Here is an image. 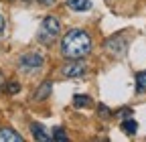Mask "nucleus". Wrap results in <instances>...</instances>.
I'll return each instance as SVG.
<instances>
[{
	"label": "nucleus",
	"mask_w": 146,
	"mask_h": 142,
	"mask_svg": "<svg viewBox=\"0 0 146 142\" xmlns=\"http://www.w3.org/2000/svg\"><path fill=\"white\" fill-rule=\"evenodd\" d=\"M91 51V39L89 35L81 29L69 31L61 39V53L67 59H83Z\"/></svg>",
	"instance_id": "obj_1"
},
{
	"label": "nucleus",
	"mask_w": 146,
	"mask_h": 142,
	"mask_svg": "<svg viewBox=\"0 0 146 142\" xmlns=\"http://www.w3.org/2000/svg\"><path fill=\"white\" fill-rule=\"evenodd\" d=\"M59 33H61L59 21L55 19V16H47V19H43L41 29H39V41L49 45V43H53L55 39L59 37Z\"/></svg>",
	"instance_id": "obj_2"
},
{
	"label": "nucleus",
	"mask_w": 146,
	"mask_h": 142,
	"mask_svg": "<svg viewBox=\"0 0 146 142\" xmlns=\"http://www.w3.org/2000/svg\"><path fill=\"white\" fill-rule=\"evenodd\" d=\"M41 65H43V57L39 53H27V55L18 59V67L23 71H36V69H41Z\"/></svg>",
	"instance_id": "obj_3"
},
{
	"label": "nucleus",
	"mask_w": 146,
	"mask_h": 142,
	"mask_svg": "<svg viewBox=\"0 0 146 142\" xmlns=\"http://www.w3.org/2000/svg\"><path fill=\"white\" fill-rule=\"evenodd\" d=\"M106 49L112 53V55L122 57L124 53H126V49H128V41L122 37V35H114V37H110L106 41Z\"/></svg>",
	"instance_id": "obj_4"
},
{
	"label": "nucleus",
	"mask_w": 146,
	"mask_h": 142,
	"mask_svg": "<svg viewBox=\"0 0 146 142\" xmlns=\"http://www.w3.org/2000/svg\"><path fill=\"white\" fill-rule=\"evenodd\" d=\"M61 73H63L65 77H79V75L85 73V63L79 61V59H71V61H67V63L63 65Z\"/></svg>",
	"instance_id": "obj_5"
},
{
	"label": "nucleus",
	"mask_w": 146,
	"mask_h": 142,
	"mask_svg": "<svg viewBox=\"0 0 146 142\" xmlns=\"http://www.w3.org/2000/svg\"><path fill=\"white\" fill-rule=\"evenodd\" d=\"M0 142H23V136L12 128H0Z\"/></svg>",
	"instance_id": "obj_6"
},
{
	"label": "nucleus",
	"mask_w": 146,
	"mask_h": 142,
	"mask_svg": "<svg viewBox=\"0 0 146 142\" xmlns=\"http://www.w3.org/2000/svg\"><path fill=\"white\" fill-rule=\"evenodd\" d=\"M31 130H33V136H35V140H41V142H47V140H51V134L45 130V126H41V124H33V126H31Z\"/></svg>",
	"instance_id": "obj_7"
},
{
	"label": "nucleus",
	"mask_w": 146,
	"mask_h": 142,
	"mask_svg": "<svg viewBox=\"0 0 146 142\" xmlns=\"http://www.w3.org/2000/svg\"><path fill=\"white\" fill-rule=\"evenodd\" d=\"M67 6L75 12H83L91 8V0H67Z\"/></svg>",
	"instance_id": "obj_8"
},
{
	"label": "nucleus",
	"mask_w": 146,
	"mask_h": 142,
	"mask_svg": "<svg viewBox=\"0 0 146 142\" xmlns=\"http://www.w3.org/2000/svg\"><path fill=\"white\" fill-rule=\"evenodd\" d=\"M51 87H53V85H51V81H43V85L35 92V100H36V102L47 100V98H49V94H51Z\"/></svg>",
	"instance_id": "obj_9"
},
{
	"label": "nucleus",
	"mask_w": 146,
	"mask_h": 142,
	"mask_svg": "<svg viewBox=\"0 0 146 142\" xmlns=\"http://www.w3.org/2000/svg\"><path fill=\"white\" fill-rule=\"evenodd\" d=\"M136 92L138 94H146V71H140L136 75Z\"/></svg>",
	"instance_id": "obj_10"
},
{
	"label": "nucleus",
	"mask_w": 146,
	"mask_h": 142,
	"mask_svg": "<svg viewBox=\"0 0 146 142\" xmlns=\"http://www.w3.org/2000/svg\"><path fill=\"white\" fill-rule=\"evenodd\" d=\"M122 130H124L126 134H136V130H138V124H136L132 118H126V122L122 124Z\"/></svg>",
	"instance_id": "obj_11"
},
{
	"label": "nucleus",
	"mask_w": 146,
	"mask_h": 142,
	"mask_svg": "<svg viewBox=\"0 0 146 142\" xmlns=\"http://www.w3.org/2000/svg\"><path fill=\"white\" fill-rule=\"evenodd\" d=\"M89 104H91V100L87 96H75L73 98V106H75V108H87Z\"/></svg>",
	"instance_id": "obj_12"
},
{
	"label": "nucleus",
	"mask_w": 146,
	"mask_h": 142,
	"mask_svg": "<svg viewBox=\"0 0 146 142\" xmlns=\"http://www.w3.org/2000/svg\"><path fill=\"white\" fill-rule=\"evenodd\" d=\"M4 92L6 94H18V92H21V85H18V81H8L6 85H4Z\"/></svg>",
	"instance_id": "obj_13"
},
{
	"label": "nucleus",
	"mask_w": 146,
	"mask_h": 142,
	"mask_svg": "<svg viewBox=\"0 0 146 142\" xmlns=\"http://www.w3.org/2000/svg\"><path fill=\"white\" fill-rule=\"evenodd\" d=\"M53 138H55V140H59V142H65V140H67V134L63 132V128H55Z\"/></svg>",
	"instance_id": "obj_14"
},
{
	"label": "nucleus",
	"mask_w": 146,
	"mask_h": 142,
	"mask_svg": "<svg viewBox=\"0 0 146 142\" xmlns=\"http://www.w3.org/2000/svg\"><path fill=\"white\" fill-rule=\"evenodd\" d=\"M118 116L126 120V118H130V116H132V110H130V108H124V110H120V112H118Z\"/></svg>",
	"instance_id": "obj_15"
},
{
	"label": "nucleus",
	"mask_w": 146,
	"mask_h": 142,
	"mask_svg": "<svg viewBox=\"0 0 146 142\" xmlns=\"http://www.w3.org/2000/svg\"><path fill=\"white\" fill-rule=\"evenodd\" d=\"M98 112H100V116H102V118H110V110L106 108V106H100Z\"/></svg>",
	"instance_id": "obj_16"
},
{
	"label": "nucleus",
	"mask_w": 146,
	"mask_h": 142,
	"mask_svg": "<svg viewBox=\"0 0 146 142\" xmlns=\"http://www.w3.org/2000/svg\"><path fill=\"white\" fill-rule=\"evenodd\" d=\"M2 33H4V19L0 16V35H2Z\"/></svg>",
	"instance_id": "obj_17"
},
{
	"label": "nucleus",
	"mask_w": 146,
	"mask_h": 142,
	"mask_svg": "<svg viewBox=\"0 0 146 142\" xmlns=\"http://www.w3.org/2000/svg\"><path fill=\"white\" fill-rule=\"evenodd\" d=\"M39 2H41V4H45V6H49V4H53V2H55V0H39Z\"/></svg>",
	"instance_id": "obj_18"
},
{
	"label": "nucleus",
	"mask_w": 146,
	"mask_h": 142,
	"mask_svg": "<svg viewBox=\"0 0 146 142\" xmlns=\"http://www.w3.org/2000/svg\"><path fill=\"white\" fill-rule=\"evenodd\" d=\"M2 83H4V79H2V73H0V87H2Z\"/></svg>",
	"instance_id": "obj_19"
}]
</instances>
